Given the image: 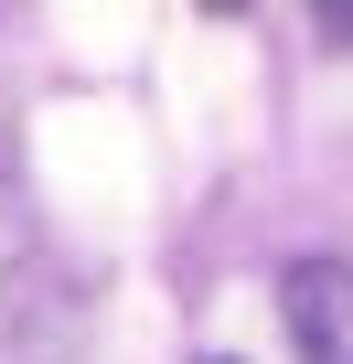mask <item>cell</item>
Wrapping results in <instances>:
<instances>
[{"mask_svg":"<svg viewBox=\"0 0 353 364\" xmlns=\"http://www.w3.org/2000/svg\"><path fill=\"white\" fill-rule=\"evenodd\" d=\"M310 11H321V33H332V43H353V0H310Z\"/></svg>","mask_w":353,"mask_h":364,"instance_id":"cell-2","label":"cell"},{"mask_svg":"<svg viewBox=\"0 0 353 364\" xmlns=\"http://www.w3.org/2000/svg\"><path fill=\"white\" fill-rule=\"evenodd\" d=\"M278 311H289L300 364H353V268L342 257H300L278 279Z\"/></svg>","mask_w":353,"mask_h":364,"instance_id":"cell-1","label":"cell"}]
</instances>
